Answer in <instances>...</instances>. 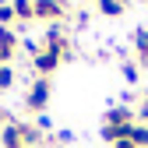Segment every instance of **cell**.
Masks as SVG:
<instances>
[{
	"instance_id": "6da1fadb",
	"label": "cell",
	"mask_w": 148,
	"mask_h": 148,
	"mask_svg": "<svg viewBox=\"0 0 148 148\" xmlns=\"http://www.w3.org/2000/svg\"><path fill=\"white\" fill-rule=\"evenodd\" d=\"M49 95H53V85H49V78H35V81L28 85L25 109H28V113H35V116H42V113H46V106H49Z\"/></svg>"
},
{
	"instance_id": "7a4b0ae2",
	"label": "cell",
	"mask_w": 148,
	"mask_h": 148,
	"mask_svg": "<svg viewBox=\"0 0 148 148\" xmlns=\"http://www.w3.org/2000/svg\"><path fill=\"white\" fill-rule=\"evenodd\" d=\"M32 11H35L39 21L57 25V21H64V18L71 14V4H67V0H32Z\"/></svg>"
},
{
	"instance_id": "3957f363",
	"label": "cell",
	"mask_w": 148,
	"mask_h": 148,
	"mask_svg": "<svg viewBox=\"0 0 148 148\" xmlns=\"http://www.w3.org/2000/svg\"><path fill=\"white\" fill-rule=\"evenodd\" d=\"M42 49H57L64 60L74 57V49H71V42H67V32H64L60 25H49V28H46V35H42Z\"/></svg>"
},
{
	"instance_id": "277c9868",
	"label": "cell",
	"mask_w": 148,
	"mask_h": 148,
	"mask_svg": "<svg viewBox=\"0 0 148 148\" xmlns=\"http://www.w3.org/2000/svg\"><path fill=\"white\" fill-rule=\"evenodd\" d=\"M60 64H64V57H60L57 49H39V53L32 57V71H35V78H49V74L57 71Z\"/></svg>"
},
{
	"instance_id": "5b68a950",
	"label": "cell",
	"mask_w": 148,
	"mask_h": 148,
	"mask_svg": "<svg viewBox=\"0 0 148 148\" xmlns=\"http://www.w3.org/2000/svg\"><path fill=\"white\" fill-rule=\"evenodd\" d=\"M18 32L14 28H0V64H7L11 67V60H14V53H18Z\"/></svg>"
},
{
	"instance_id": "8992f818",
	"label": "cell",
	"mask_w": 148,
	"mask_h": 148,
	"mask_svg": "<svg viewBox=\"0 0 148 148\" xmlns=\"http://www.w3.org/2000/svg\"><path fill=\"white\" fill-rule=\"evenodd\" d=\"M134 116H138V113H134L131 106H113V109H109V113L102 116V127H123V123H138Z\"/></svg>"
},
{
	"instance_id": "52a82bcc",
	"label": "cell",
	"mask_w": 148,
	"mask_h": 148,
	"mask_svg": "<svg viewBox=\"0 0 148 148\" xmlns=\"http://www.w3.org/2000/svg\"><path fill=\"white\" fill-rule=\"evenodd\" d=\"M95 11L106 14V18H120L123 14V4H120V0H95Z\"/></svg>"
},
{
	"instance_id": "ba28073f",
	"label": "cell",
	"mask_w": 148,
	"mask_h": 148,
	"mask_svg": "<svg viewBox=\"0 0 148 148\" xmlns=\"http://www.w3.org/2000/svg\"><path fill=\"white\" fill-rule=\"evenodd\" d=\"M11 7H14V14H18V21H32V18H35L32 0H11Z\"/></svg>"
},
{
	"instance_id": "9c48e42d",
	"label": "cell",
	"mask_w": 148,
	"mask_h": 148,
	"mask_svg": "<svg viewBox=\"0 0 148 148\" xmlns=\"http://www.w3.org/2000/svg\"><path fill=\"white\" fill-rule=\"evenodd\" d=\"M14 21H18V14L11 7V0H0V28H11Z\"/></svg>"
},
{
	"instance_id": "30bf717a",
	"label": "cell",
	"mask_w": 148,
	"mask_h": 148,
	"mask_svg": "<svg viewBox=\"0 0 148 148\" xmlns=\"http://www.w3.org/2000/svg\"><path fill=\"white\" fill-rule=\"evenodd\" d=\"M131 141H134V148H148V127H145V123H134Z\"/></svg>"
},
{
	"instance_id": "8fae6325",
	"label": "cell",
	"mask_w": 148,
	"mask_h": 148,
	"mask_svg": "<svg viewBox=\"0 0 148 148\" xmlns=\"http://www.w3.org/2000/svg\"><path fill=\"white\" fill-rule=\"evenodd\" d=\"M134 46H138V57L148 64V28H141V32L134 35Z\"/></svg>"
},
{
	"instance_id": "7c38bea8",
	"label": "cell",
	"mask_w": 148,
	"mask_h": 148,
	"mask_svg": "<svg viewBox=\"0 0 148 148\" xmlns=\"http://www.w3.org/2000/svg\"><path fill=\"white\" fill-rule=\"evenodd\" d=\"M11 85H14V67L0 64V92H11Z\"/></svg>"
},
{
	"instance_id": "4fadbf2b",
	"label": "cell",
	"mask_w": 148,
	"mask_h": 148,
	"mask_svg": "<svg viewBox=\"0 0 148 148\" xmlns=\"http://www.w3.org/2000/svg\"><path fill=\"white\" fill-rule=\"evenodd\" d=\"M123 78L134 85V81H138V64H123Z\"/></svg>"
},
{
	"instance_id": "5bb4252c",
	"label": "cell",
	"mask_w": 148,
	"mask_h": 148,
	"mask_svg": "<svg viewBox=\"0 0 148 148\" xmlns=\"http://www.w3.org/2000/svg\"><path fill=\"white\" fill-rule=\"evenodd\" d=\"M35 127H39V131H49V116H46V113L35 116Z\"/></svg>"
},
{
	"instance_id": "9a60e30c",
	"label": "cell",
	"mask_w": 148,
	"mask_h": 148,
	"mask_svg": "<svg viewBox=\"0 0 148 148\" xmlns=\"http://www.w3.org/2000/svg\"><path fill=\"white\" fill-rule=\"evenodd\" d=\"M138 116H141L138 123H145V127H148V106H141V109H138Z\"/></svg>"
},
{
	"instance_id": "2e32d148",
	"label": "cell",
	"mask_w": 148,
	"mask_h": 148,
	"mask_svg": "<svg viewBox=\"0 0 148 148\" xmlns=\"http://www.w3.org/2000/svg\"><path fill=\"white\" fill-rule=\"evenodd\" d=\"M113 148H134V141H131V138H127V141H116Z\"/></svg>"
},
{
	"instance_id": "e0dca14e",
	"label": "cell",
	"mask_w": 148,
	"mask_h": 148,
	"mask_svg": "<svg viewBox=\"0 0 148 148\" xmlns=\"http://www.w3.org/2000/svg\"><path fill=\"white\" fill-rule=\"evenodd\" d=\"M145 106H148V88H145Z\"/></svg>"
},
{
	"instance_id": "ac0fdd59",
	"label": "cell",
	"mask_w": 148,
	"mask_h": 148,
	"mask_svg": "<svg viewBox=\"0 0 148 148\" xmlns=\"http://www.w3.org/2000/svg\"><path fill=\"white\" fill-rule=\"evenodd\" d=\"M120 4H123V7H127V4H131V0H120Z\"/></svg>"
},
{
	"instance_id": "d6986e66",
	"label": "cell",
	"mask_w": 148,
	"mask_h": 148,
	"mask_svg": "<svg viewBox=\"0 0 148 148\" xmlns=\"http://www.w3.org/2000/svg\"><path fill=\"white\" fill-rule=\"evenodd\" d=\"M85 4H88V0H85ZM92 4H95V0H92Z\"/></svg>"
}]
</instances>
